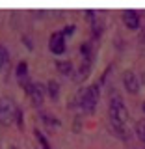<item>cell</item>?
<instances>
[{
	"label": "cell",
	"instance_id": "cell-1",
	"mask_svg": "<svg viewBox=\"0 0 145 149\" xmlns=\"http://www.w3.org/2000/svg\"><path fill=\"white\" fill-rule=\"evenodd\" d=\"M97 101H99V84H91L89 88H82L76 93V102L86 114H93L95 112Z\"/></svg>",
	"mask_w": 145,
	"mask_h": 149
},
{
	"label": "cell",
	"instance_id": "cell-2",
	"mask_svg": "<svg viewBox=\"0 0 145 149\" xmlns=\"http://www.w3.org/2000/svg\"><path fill=\"white\" fill-rule=\"evenodd\" d=\"M110 116H112V119L127 125L128 110H127V106H125V102H123V99H121L119 95H115L114 99H110Z\"/></svg>",
	"mask_w": 145,
	"mask_h": 149
},
{
	"label": "cell",
	"instance_id": "cell-3",
	"mask_svg": "<svg viewBox=\"0 0 145 149\" xmlns=\"http://www.w3.org/2000/svg\"><path fill=\"white\" fill-rule=\"evenodd\" d=\"M26 95L30 97V101L34 102V106H41L43 104V97H45V90L39 82H28L24 86Z\"/></svg>",
	"mask_w": 145,
	"mask_h": 149
},
{
	"label": "cell",
	"instance_id": "cell-4",
	"mask_svg": "<svg viewBox=\"0 0 145 149\" xmlns=\"http://www.w3.org/2000/svg\"><path fill=\"white\" fill-rule=\"evenodd\" d=\"M15 108L17 106L13 104L9 99L6 97H0V123H9V121H13V116H15Z\"/></svg>",
	"mask_w": 145,
	"mask_h": 149
},
{
	"label": "cell",
	"instance_id": "cell-5",
	"mask_svg": "<svg viewBox=\"0 0 145 149\" xmlns=\"http://www.w3.org/2000/svg\"><path fill=\"white\" fill-rule=\"evenodd\" d=\"M86 15H87V19H89V22H91L93 36H95V37H101L102 32H104V22H102V17H99L95 11H93V9H87Z\"/></svg>",
	"mask_w": 145,
	"mask_h": 149
},
{
	"label": "cell",
	"instance_id": "cell-6",
	"mask_svg": "<svg viewBox=\"0 0 145 149\" xmlns=\"http://www.w3.org/2000/svg\"><path fill=\"white\" fill-rule=\"evenodd\" d=\"M49 49L52 50L54 54H62L65 52V39H63V34L62 32H54L49 39Z\"/></svg>",
	"mask_w": 145,
	"mask_h": 149
},
{
	"label": "cell",
	"instance_id": "cell-7",
	"mask_svg": "<svg viewBox=\"0 0 145 149\" xmlns=\"http://www.w3.org/2000/svg\"><path fill=\"white\" fill-rule=\"evenodd\" d=\"M123 86L128 93H138L139 91V80L132 71H125L123 73Z\"/></svg>",
	"mask_w": 145,
	"mask_h": 149
},
{
	"label": "cell",
	"instance_id": "cell-8",
	"mask_svg": "<svg viewBox=\"0 0 145 149\" xmlns=\"http://www.w3.org/2000/svg\"><path fill=\"white\" fill-rule=\"evenodd\" d=\"M123 22L127 24V28H130V30H138L139 22H142L139 13L134 11V9H127V11H123Z\"/></svg>",
	"mask_w": 145,
	"mask_h": 149
},
{
	"label": "cell",
	"instance_id": "cell-9",
	"mask_svg": "<svg viewBox=\"0 0 145 149\" xmlns=\"http://www.w3.org/2000/svg\"><path fill=\"white\" fill-rule=\"evenodd\" d=\"M91 62H93V58H84L82 60L80 67H78V71H76V77H74V80H76V82H82V80H86V78L89 77Z\"/></svg>",
	"mask_w": 145,
	"mask_h": 149
},
{
	"label": "cell",
	"instance_id": "cell-10",
	"mask_svg": "<svg viewBox=\"0 0 145 149\" xmlns=\"http://www.w3.org/2000/svg\"><path fill=\"white\" fill-rule=\"evenodd\" d=\"M15 74H17L19 82H21L22 86H26V84H28V63L24 62V60H22V62H19L17 69H15Z\"/></svg>",
	"mask_w": 145,
	"mask_h": 149
},
{
	"label": "cell",
	"instance_id": "cell-11",
	"mask_svg": "<svg viewBox=\"0 0 145 149\" xmlns=\"http://www.w3.org/2000/svg\"><path fill=\"white\" fill-rule=\"evenodd\" d=\"M110 123H112V129H114V132L117 134L121 140H128L127 125H125V123H119V121H115V119H110Z\"/></svg>",
	"mask_w": 145,
	"mask_h": 149
},
{
	"label": "cell",
	"instance_id": "cell-12",
	"mask_svg": "<svg viewBox=\"0 0 145 149\" xmlns=\"http://www.w3.org/2000/svg\"><path fill=\"white\" fill-rule=\"evenodd\" d=\"M46 91H49V97L52 101L58 99V95H60V84H58V80H49V82H46Z\"/></svg>",
	"mask_w": 145,
	"mask_h": 149
},
{
	"label": "cell",
	"instance_id": "cell-13",
	"mask_svg": "<svg viewBox=\"0 0 145 149\" xmlns=\"http://www.w3.org/2000/svg\"><path fill=\"white\" fill-rule=\"evenodd\" d=\"M39 119L43 121L45 125H49V127H60V121H58V118L50 116L49 112H39Z\"/></svg>",
	"mask_w": 145,
	"mask_h": 149
},
{
	"label": "cell",
	"instance_id": "cell-14",
	"mask_svg": "<svg viewBox=\"0 0 145 149\" xmlns=\"http://www.w3.org/2000/svg\"><path fill=\"white\" fill-rule=\"evenodd\" d=\"M56 69L62 74H71L73 73V63L69 62V60H58V62H56Z\"/></svg>",
	"mask_w": 145,
	"mask_h": 149
},
{
	"label": "cell",
	"instance_id": "cell-15",
	"mask_svg": "<svg viewBox=\"0 0 145 149\" xmlns=\"http://www.w3.org/2000/svg\"><path fill=\"white\" fill-rule=\"evenodd\" d=\"M34 136H35V140H37V143H39L41 149H52V147H50V143H49V140L45 138V134L41 132V130L34 129Z\"/></svg>",
	"mask_w": 145,
	"mask_h": 149
},
{
	"label": "cell",
	"instance_id": "cell-16",
	"mask_svg": "<svg viewBox=\"0 0 145 149\" xmlns=\"http://www.w3.org/2000/svg\"><path fill=\"white\" fill-rule=\"evenodd\" d=\"M80 54L84 56V58H93V47L89 41H84V43L80 45Z\"/></svg>",
	"mask_w": 145,
	"mask_h": 149
},
{
	"label": "cell",
	"instance_id": "cell-17",
	"mask_svg": "<svg viewBox=\"0 0 145 149\" xmlns=\"http://www.w3.org/2000/svg\"><path fill=\"white\" fill-rule=\"evenodd\" d=\"M136 134H138V138L142 140V142H145V119H139L136 121Z\"/></svg>",
	"mask_w": 145,
	"mask_h": 149
},
{
	"label": "cell",
	"instance_id": "cell-18",
	"mask_svg": "<svg viewBox=\"0 0 145 149\" xmlns=\"http://www.w3.org/2000/svg\"><path fill=\"white\" fill-rule=\"evenodd\" d=\"M8 60H9V54H8V49L4 45H0V69L4 67V65L8 63Z\"/></svg>",
	"mask_w": 145,
	"mask_h": 149
},
{
	"label": "cell",
	"instance_id": "cell-19",
	"mask_svg": "<svg viewBox=\"0 0 145 149\" xmlns=\"http://www.w3.org/2000/svg\"><path fill=\"white\" fill-rule=\"evenodd\" d=\"M13 121H15V125H17L19 129H22V125H24V121H22V110L19 108V106L15 108V116H13Z\"/></svg>",
	"mask_w": 145,
	"mask_h": 149
},
{
	"label": "cell",
	"instance_id": "cell-20",
	"mask_svg": "<svg viewBox=\"0 0 145 149\" xmlns=\"http://www.w3.org/2000/svg\"><path fill=\"white\" fill-rule=\"evenodd\" d=\"M73 130H74V132H80V130H82V118H80V116H76V118H74Z\"/></svg>",
	"mask_w": 145,
	"mask_h": 149
},
{
	"label": "cell",
	"instance_id": "cell-21",
	"mask_svg": "<svg viewBox=\"0 0 145 149\" xmlns=\"http://www.w3.org/2000/svg\"><path fill=\"white\" fill-rule=\"evenodd\" d=\"M74 30H76V26H74V24H69V26H65L63 30H62V34H63V37H65V36H73Z\"/></svg>",
	"mask_w": 145,
	"mask_h": 149
},
{
	"label": "cell",
	"instance_id": "cell-22",
	"mask_svg": "<svg viewBox=\"0 0 145 149\" xmlns=\"http://www.w3.org/2000/svg\"><path fill=\"white\" fill-rule=\"evenodd\" d=\"M139 43H143V45H145V28H143L142 32H139Z\"/></svg>",
	"mask_w": 145,
	"mask_h": 149
},
{
	"label": "cell",
	"instance_id": "cell-23",
	"mask_svg": "<svg viewBox=\"0 0 145 149\" xmlns=\"http://www.w3.org/2000/svg\"><path fill=\"white\" fill-rule=\"evenodd\" d=\"M8 149H19V147H17V146H9Z\"/></svg>",
	"mask_w": 145,
	"mask_h": 149
},
{
	"label": "cell",
	"instance_id": "cell-24",
	"mask_svg": "<svg viewBox=\"0 0 145 149\" xmlns=\"http://www.w3.org/2000/svg\"><path fill=\"white\" fill-rule=\"evenodd\" d=\"M142 110H143V112H145V101H143V104H142Z\"/></svg>",
	"mask_w": 145,
	"mask_h": 149
}]
</instances>
